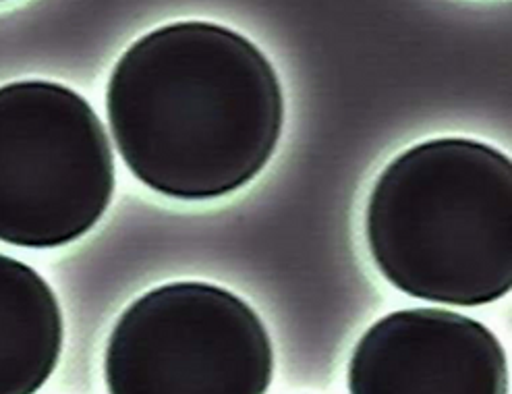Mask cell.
<instances>
[{"mask_svg": "<svg viewBox=\"0 0 512 394\" xmlns=\"http://www.w3.org/2000/svg\"><path fill=\"white\" fill-rule=\"evenodd\" d=\"M106 112L141 183L175 200H214L264 171L282 135L284 96L272 63L245 36L177 21L125 50Z\"/></svg>", "mask_w": 512, "mask_h": 394, "instance_id": "cell-1", "label": "cell"}, {"mask_svg": "<svg viewBox=\"0 0 512 394\" xmlns=\"http://www.w3.org/2000/svg\"><path fill=\"white\" fill-rule=\"evenodd\" d=\"M372 260L415 299L475 307L512 287V162L477 139L440 137L398 154L365 210Z\"/></svg>", "mask_w": 512, "mask_h": 394, "instance_id": "cell-2", "label": "cell"}, {"mask_svg": "<svg viewBox=\"0 0 512 394\" xmlns=\"http://www.w3.org/2000/svg\"><path fill=\"white\" fill-rule=\"evenodd\" d=\"M115 179L110 139L81 94L42 79L0 88V241H77L108 210Z\"/></svg>", "mask_w": 512, "mask_h": 394, "instance_id": "cell-3", "label": "cell"}, {"mask_svg": "<svg viewBox=\"0 0 512 394\" xmlns=\"http://www.w3.org/2000/svg\"><path fill=\"white\" fill-rule=\"evenodd\" d=\"M272 376V339L255 309L195 280L137 297L104 355L108 394H266Z\"/></svg>", "mask_w": 512, "mask_h": 394, "instance_id": "cell-4", "label": "cell"}, {"mask_svg": "<svg viewBox=\"0 0 512 394\" xmlns=\"http://www.w3.org/2000/svg\"><path fill=\"white\" fill-rule=\"evenodd\" d=\"M347 382L349 394H508V359L481 322L413 307L365 330Z\"/></svg>", "mask_w": 512, "mask_h": 394, "instance_id": "cell-5", "label": "cell"}, {"mask_svg": "<svg viewBox=\"0 0 512 394\" xmlns=\"http://www.w3.org/2000/svg\"><path fill=\"white\" fill-rule=\"evenodd\" d=\"M63 314L46 280L0 253V394H36L63 351Z\"/></svg>", "mask_w": 512, "mask_h": 394, "instance_id": "cell-6", "label": "cell"}]
</instances>
